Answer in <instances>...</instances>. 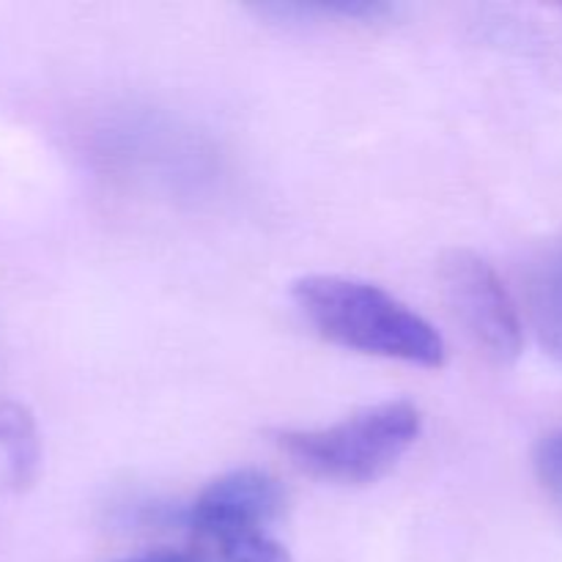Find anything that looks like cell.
<instances>
[{"instance_id":"cell-3","label":"cell","mask_w":562,"mask_h":562,"mask_svg":"<svg viewBox=\"0 0 562 562\" xmlns=\"http://www.w3.org/2000/svg\"><path fill=\"white\" fill-rule=\"evenodd\" d=\"M442 289L448 305L472 344L494 362L510 366L525 346V327L503 278L472 250H450L442 258Z\"/></svg>"},{"instance_id":"cell-6","label":"cell","mask_w":562,"mask_h":562,"mask_svg":"<svg viewBox=\"0 0 562 562\" xmlns=\"http://www.w3.org/2000/svg\"><path fill=\"white\" fill-rule=\"evenodd\" d=\"M42 467V437L31 412L20 404H0V488L22 492L33 486Z\"/></svg>"},{"instance_id":"cell-8","label":"cell","mask_w":562,"mask_h":562,"mask_svg":"<svg viewBox=\"0 0 562 562\" xmlns=\"http://www.w3.org/2000/svg\"><path fill=\"white\" fill-rule=\"evenodd\" d=\"M536 477L541 492L547 494L549 503L562 514V428L547 434L538 442L536 456H532Z\"/></svg>"},{"instance_id":"cell-2","label":"cell","mask_w":562,"mask_h":562,"mask_svg":"<svg viewBox=\"0 0 562 562\" xmlns=\"http://www.w3.org/2000/svg\"><path fill=\"white\" fill-rule=\"evenodd\" d=\"M423 431V415L409 401H384L316 431H283L280 450L311 477L366 486L387 475Z\"/></svg>"},{"instance_id":"cell-1","label":"cell","mask_w":562,"mask_h":562,"mask_svg":"<svg viewBox=\"0 0 562 562\" xmlns=\"http://www.w3.org/2000/svg\"><path fill=\"white\" fill-rule=\"evenodd\" d=\"M291 296L329 344L420 368L445 366L442 335L379 285L340 274H307L296 280Z\"/></svg>"},{"instance_id":"cell-5","label":"cell","mask_w":562,"mask_h":562,"mask_svg":"<svg viewBox=\"0 0 562 562\" xmlns=\"http://www.w3.org/2000/svg\"><path fill=\"white\" fill-rule=\"evenodd\" d=\"M527 311L541 346L562 366V239L543 247L530 263Z\"/></svg>"},{"instance_id":"cell-4","label":"cell","mask_w":562,"mask_h":562,"mask_svg":"<svg viewBox=\"0 0 562 562\" xmlns=\"http://www.w3.org/2000/svg\"><path fill=\"white\" fill-rule=\"evenodd\" d=\"M285 494L261 470H236L209 483L179 516L195 538L256 536L283 514Z\"/></svg>"},{"instance_id":"cell-7","label":"cell","mask_w":562,"mask_h":562,"mask_svg":"<svg viewBox=\"0 0 562 562\" xmlns=\"http://www.w3.org/2000/svg\"><path fill=\"white\" fill-rule=\"evenodd\" d=\"M201 562H291L289 549L272 541L267 532L256 536L195 538L192 543Z\"/></svg>"},{"instance_id":"cell-9","label":"cell","mask_w":562,"mask_h":562,"mask_svg":"<svg viewBox=\"0 0 562 562\" xmlns=\"http://www.w3.org/2000/svg\"><path fill=\"white\" fill-rule=\"evenodd\" d=\"M121 562H198L195 549H159V552L137 554V558H126Z\"/></svg>"}]
</instances>
